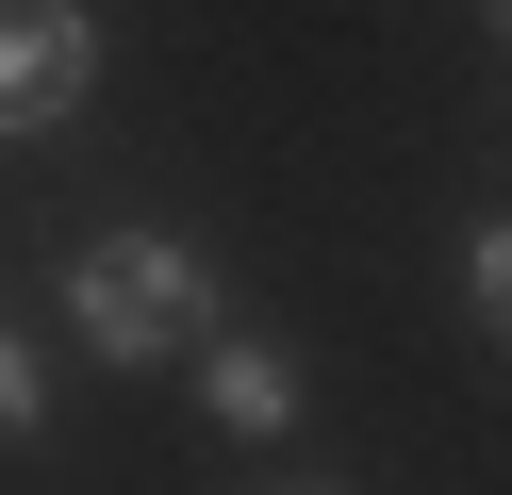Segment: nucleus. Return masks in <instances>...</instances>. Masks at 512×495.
Segmentation results:
<instances>
[{
	"label": "nucleus",
	"mask_w": 512,
	"mask_h": 495,
	"mask_svg": "<svg viewBox=\"0 0 512 495\" xmlns=\"http://www.w3.org/2000/svg\"><path fill=\"white\" fill-rule=\"evenodd\" d=\"M215 330V248H182V231H83L67 248V347L116 363V380H149V363H182Z\"/></svg>",
	"instance_id": "obj_1"
},
{
	"label": "nucleus",
	"mask_w": 512,
	"mask_h": 495,
	"mask_svg": "<svg viewBox=\"0 0 512 495\" xmlns=\"http://www.w3.org/2000/svg\"><path fill=\"white\" fill-rule=\"evenodd\" d=\"M83 83H100V17L83 0H0V132L83 116Z\"/></svg>",
	"instance_id": "obj_2"
},
{
	"label": "nucleus",
	"mask_w": 512,
	"mask_h": 495,
	"mask_svg": "<svg viewBox=\"0 0 512 495\" xmlns=\"http://www.w3.org/2000/svg\"><path fill=\"white\" fill-rule=\"evenodd\" d=\"M182 363H199V396H215V429H232V446H281V429L314 413L298 347H265V330H232V314H215V330H199Z\"/></svg>",
	"instance_id": "obj_3"
},
{
	"label": "nucleus",
	"mask_w": 512,
	"mask_h": 495,
	"mask_svg": "<svg viewBox=\"0 0 512 495\" xmlns=\"http://www.w3.org/2000/svg\"><path fill=\"white\" fill-rule=\"evenodd\" d=\"M34 429H50V347L0 314V446H34Z\"/></svg>",
	"instance_id": "obj_4"
},
{
	"label": "nucleus",
	"mask_w": 512,
	"mask_h": 495,
	"mask_svg": "<svg viewBox=\"0 0 512 495\" xmlns=\"http://www.w3.org/2000/svg\"><path fill=\"white\" fill-rule=\"evenodd\" d=\"M463 314H479V330H496V314H512V231H496V215H479V231H463Z\"/></svg>",
	"instance_id": "obj_5"
},
{
	"label": "nucleus",
	"mask_w": 512,
	"mask_h": 495,
	"mask_svg": "<svg viewBox=\"0 0 512 495\" xmlns=\"http://www.w3.org/2000/svg\"><path fill=\"white\" fill-rule=\"evenodd\" d=\"M281 495H331V479H281Z\"/></svg>",
	"instance_id": "obj_6"
}]
</instances>
